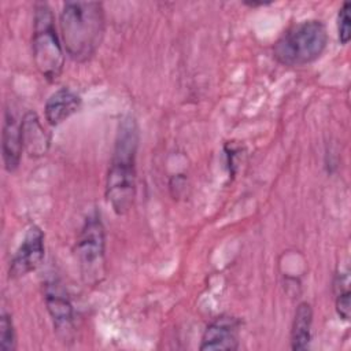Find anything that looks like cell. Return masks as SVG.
<instances>
[{
  "instance_id": "cell-1",
  "label": "cell",
  "mask_w": 351,
  "mask_h": 351,
  "mask_svg": "<svg viewBox=\"0 0 351 351\" xmlns=\"http://www.w3.org/2000/svg\"><path fill=\"white\" fill-rule=\"evenodd\" d=\"M140 132L136 118L125 115L118 125L106 178V197L117 215H125L136 196V158Z\"/></svg>"
},
{
  "instance_id": "cell-15",
  "label": "cell",
  "mask_w": 351,
  "mask_h": 351,
  "mask_svg": "<svg viewBox=\"0 0 351 351\" xmlns=\"http://www.w3.org/2000/svg\"><path fill=\"white\" fill-rule=\"evenodd\" d=\"M336 311L341 319L347 321L350 318V289H348V287H346L343 291L337 292Z\"/></svg>"
},
{
  "instance_id": "cell-13",
  "label": "cell",
  "mask_w": 351,
  "mask_h": 351,
  "mask_svg": "<svg viewBox=\"0 0 351 351\" xmlns=\"http://www.w3.org/2000/svg\"><path fill=\"white\" fill-rule=\"evenodd\" d=\"M16 348V336L12 318L8 313L3 311L0 318V350L14 351Z\"/></svg>"
},
{
  "instance_id": "cell-3",
  "label": "cell",
  "mask_w": 351,
  "mask_h": 351,
  "mask_svg": "<svg viewBox=\"0 0 351 351\" xmlns=\"http://www.w3.org/2000/svg\"><path fill=\"white\" fill-rule=\"evenodd\" d=\"M328 44L325 25L317 19L299 22L289 27L274 44L273 55L284 66H306L317 60Z\"/></svg>"
},
{
  "instance_id": "cell-8",
  "label": "cell",
  "mask_w": 351,
  "mask_h": 351,
  "mask_svg": "<svg viewBox=\"0 0 351 351\" xmlns=\"http://www.w3.org/2000/svg\"><path fill=\"white\" fill-rule=\"evenodd\" d=\"M44 299L47 310L53 322V328L60 335L67 336L73 328L74 311L73 304L67 296V292L58 281H49L45 284Z\"/></svg>"
},
{
  "instance_id": "cell-11",
  "label": "cell",
  "mask_w": 351,
  "mask_h": 351,
  "mask_svg": "<svg viewBox=\"0 0 351 351\" xmlns=\"http://www.w3.org/2000/svg\"><path fill=\"white\" fill-rule=\"evenodd\" d=\"M81 97L69 88H60L53 92L44 107L45 119L49 125H59L78 111Z\"/></svg>"
},
{
  "instance_id": "cell-4",
  "label": "cell",
  "mask_w": 351,
  "mask_h": 351,
  "mask_svg": "<svg viewBox=\"0 0 351 351\" xmlns=\"http://www.w3.org/2000/svg\"><path fill=\"white\" fill-rule=\"evenodd\" d=\"M32 52L40 74L49 82L56 81L63 71L64 53L56 33L52 10L47 3L34 5Z\"/></svg>"
},
{
  "instance_id": "cell-7",
  "label": "cell",
  "mask_w": 351,
  "mask_h": 351,
  "mask_svg": "<svg viewBox=\"0 0 351 351\" xmlns=\"http://www.w3.org/2000/svg\"><path fill=\"white\" fill-rule=\"evenodd\" d=\"M240 321L232 315L217 317L202 336V351H234L239 348Z\"/></svg>"
},
{
  "instance_id": "cell-10",
  "label": "cell",
  "mask_w": 351,
  "mask_h": 351,
  "mask_svg": "<svg viewBox=\"0 0 351 351\" xmlns=\"http://www.w3.org/2000/svg\"><path fill=\"white\" fill-rule=\"evenodd\" d=\"M23 149L32 158H40L47 154L49 148V134L40 122L34 111H27L21 119Z\"/></svg>"
},
{
  "instance_id": "cell-5",
  "label": "cell",
  "mask_w": 351,
  "mask_h": 351,
  "mask_svg": "<svg viewBox=\"0 0 351 351\" xmlns=\"http://www.w3.org/2000/svg\"><path fill=\"white\" fill-rule=\"evenodd\" d=\"M104 228L97 213L90 214L81 229L75 244V255L84 277L99 280L104 263Z\"/></svg>"
},
{
  "instance_id": "cell-14",
  "label": "cell",
  "mask_w": 351,
  "mask_h": 351,
  "mask_svg": "<svg viewBox=\"0 0 351 351\" xmlns=\"http://www.w3.org/2000/svg\"><path fill=\"white\" fill-rule=\"evenodd\" d=\"M350 3H343V7L339 10L337 15V32L339 40L341 44H348L351 38V18H350Z\"/></svg>"
},
{
  "instance_id": "cell-6",
  "label": "cell",
  "mask_w": 351,
  "mask_h": 351,
  "mask_svg": "<svg viewBox=\"0 0 351 351\" xmlns=\"http://www.w3.org/2000/svg\"><path fill=\"white\" fill-rule=\"evenodd\" d=\"M44 254V233L37 225H32L11 259L10 278H19L36 270L41 265Z\"/></svg>"
},
{
  "instance_id": "cell-12",
  "label": "cell",
  "mask_w": 351,
  "mask_h": 351,
  "mask_svg": "<svg viewBox=\"0 0 351 351\" xmlns=\"http://www.w3.org/2000/svg\"><path fill=\"white\" fill-rule=\"evenodd\" d=\"M313 308L307 302L299 303L296 307L291 328V348L295 351L306 350L311 340Z\"/></svg>"
},
{
  "instance_id": "cell-2",
  "label": "cell",
  "mask_w": 351,
  "mask_h": 351,
  "mask_svg": "<svg viewBox=\"0 0 351 351\" xmlns=\"http://www.w3.org/2000/svg\"><path fill=\"white\" fill-rule=\"evenodd\" d=\"M63 48L75 62L89 60L100 47L106 32L101 3L66 1L59 18Z\"/></svg>"
},
{
  "instance_id": "cell-9",
  "label": "cell",
  "mask_w": 351,
  "mask_h": 351,
  "mask_svg": "<svg viewBox=\"0 0 351 351\" xmlns=\"http://www.w3.org/2000/svg\"><path fill=\"white\" fill-rule=\"evenodd\" d=\"M1 149H3V162H4L5 170L10 173L15 171L21 163L23 143H22L21 121H18L16 117L10 110H7L4 114Z\"/></svg>"
},
{
  "instance_id": "cell-16",
  "label": "cell",
  "mask_w": 351,
  "mask_h": 351,
  "mask_svg": "<svg viewBox=\"0 0 351 351\" xmlns=\"http://www.w3.org/2000/svg\"><path fill=\"white\" fill-rule=\"evenodd\" d=\"M247 5L250 7H258V5H265V4H269V3H265V1H245Z\"/></svg>"
}]
</instances>
